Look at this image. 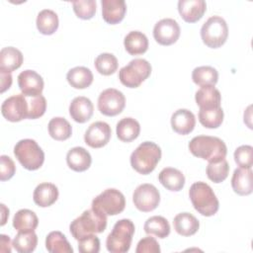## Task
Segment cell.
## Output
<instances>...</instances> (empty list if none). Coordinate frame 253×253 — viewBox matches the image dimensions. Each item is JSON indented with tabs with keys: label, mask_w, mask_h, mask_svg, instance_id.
<instances>
[{
	"label": "cell",
	"mask_w": 253,
	"mask_h": 253,
	"mask_svg": "<svg viewBox=\"0 0 253 253\" xmlns=\"http://www.w3.org/2000/svg\"><path fill=\"white\" fill-rule=\"evenodd\" d=\"M134 224L128 218L118 220L106 240L109 252L126 253L129 250L132 236L134 234Z\"/></svg>",
	"instance_id": "cell-5"
},
{
	"label": "cell",
	"mask_w": 253,
	"mask_h": 253,
	"mask_svg": "<svg viewBox=\"0 0 253 253\" xmlns=\"http://www.w3.org/2000/svg\"><path fill=\"white\" fill-rule=\"evenodd\" d=\"M135 252L136 253H159L160 246L154 237L146 236L138 241Z\"/></svg>",
	"instance_id": "cell-44"
},
{
	"label": "cell",
	"mask_w": 253,
	"mask_h": 253,
	"mask_svg": "<svg viewBox=\"0 0 253 253\" xmlns=\"http://www.w3.org/2000/svg\"><path fill=\"white\" fill-rule=\"evenodd\" d=\"M195 100L200 109L216 108L220 107L221 95L214 86H202L196 92Z\"/></svg>",
	"instance_id": "cell-23"
},
{
	"label": "cell",
	"mask_w": 253,
	"mask_h": 253,
	"mask_svg": "<svg viewBox=\"0 0 253 253\" xmlns=\"http://www.w3.org/2000/svg\"><path fill=\"white\" fill-rule=\"evenodd\" d=\"M29 111H28V119L35 120L42 117L46 110V100L42 95L39 96H26Z\"/></svg>",
	"instance_id": "cell-40"
},
{
	"label": "cell",
	"mask_w": 253,
	"mask_h": 253,
	"mask_svg": "<svg viewBox=\"0 0 253 253\" xmlns=\"http://www.w3.org/2000/svg\"><path fill=\"white\" fill-rule=\"evenodd\" d=\"M124 45L129 54L138 55L147 50L148 40L143 33L139 31H131L125 37Z\"/></svg>",
	"instance_id": "cell-27"
},
{
	"label": "cell",
	"mask_w": 253,
	"mask_h": 253,
	"mask_svg": "<svg viewBox=\"0 0 253 253\" xmlns=\"http://www.w3.org/2000/svg\"><path fill=\"white\" fill-rule=\"evenodd\" d=\"M102 17L111 25L120 23L126 15V5L124 0H102Z\"/></svg>",
	"instance_id": "cell-18"
},
{
	"label": "cell",
	"mask_w": 253,
	"mask_h": 253,
	"mask_svg": "<svg viewBox=\"0 0 253 253\" xmlns=\"http://www.w3.org/2000/svg\"><path fill=\"white\" fill-rule=\"evenodd\" d=\"M189 197L195 210L202 215L211 216L218 211V200L211 186L205 182L199 181L192 184Z\"/></svg>",
	"instance_id": "cell-3"
},
{
	"label": "cell",
	"mask_w": 253,
	"mask_h": 253,
	"mask_svg": "<svg viewBox=\"0 0 253 253\" xmlns=\"http://www.w3.org/2000/svg\"><path fill=\"white\" fill-rule=\"evenodd\" d=\"M132 202L138 211L148 212L158 207L160 203V193L152 184H141L134 190Z\"/></svg>",
	"instance_id": "cell-10"
},
{
	"label": "cell",
	"mask_w": 253,
	"mask_h": 253,
	"mask_svg": "<svg viewBox=\"0 0 253 253\" xmlns=\"http://www.w3.org/2000/svg\"><path fill=\"white\" fill-rule=\"evenodd\" d=\"M160 158V147L152 141H144L131 153L130 165L139 174L147 175L155 169Z\"/></svg>",
	"instance_id": "cell-4"
},
{
	"label": "cell",
	"mask_w": 253,
	"mask_h": 253,
	"mask_svg": "<svg viewBox=\"0 0 253 253\" xmlns=\"http://www.w3.org/2000/svg\"><path fill=\"white\" fill-rule=\"evenodd\" d=\"M80 253H98L100 251V239L95 234H88L78 239Z\"/></svg>",
	"instance_id": "cell-43"
},
{
	"label": "cell",
	"mask_w": 253,
	"mask_h": 253,
	"mask_svg": "<svg viewBox=\"0 0 253 253\" xmlns=\"http://www.w3.org/2000/svg\"><path fill=\"white\" fill-rule=\"evenodd\" d=\"M196 125L194 114L187 109H179L171 117V126L179 134L185 135L193 131Z\"/></svg>",
	"instance_id": "cell-19"
},
{
	"label": "cell",
	"mask_w": 253,
	"mask_h": 253,
	"mask_svg": "<svg viewBox=\"0 0 253 253\" xmlns=\"http://www.w3.org/2000/svg\"><path fill=\"white\" fill-rule=\"evenodd\" d=\"M48 133L55 140H65L71 136L72 127L68 121L61 117L52 118L48 123Z\"/></svg>",
	"instance_id": "cell-36"
},
{
	"label": "cell",
	"mask_w": 253,
	"mask_h": 253,
	"mask_svg": "<svg viewBox=\"0 0 253 253\" xmlns=\"http://www.w3.org/2000/svg\"><path fill=\"white\" fill-rule=\"evenodd\" d=\"M38 244V236L35 230L18 231L12 241V246L19 253L33 252Z\"/></svg>",
	"instance_id": "cell-32"
},
{
	"label": "cell",
	"mask_w": 253,
	"mask_h": 253,
	"mask_svg": "<svg viewBox=\"0 0 253 253\" xmlns=\"http://www.w3.org/2000/svg\"><path fill=\"white\" fill-rule=\"evenodd\" d=\"M0 244H1V248L0 250L2 252H11V240L10 237L5 235V234H1L0 235Z\"/></svg>",
	"instance_id": "cell-47"
},
{
	"label": "cell",
	"mask_w": 253,
	"mask_h": 253,
	"mask_svg": "<svg viewBox=\"0 0 253 253\" xmlns=\"http://www.w3.org/2000/svg\"><path fill=\"white\" fill-rule=\"evenodd\" d=\"M45 248L50 253H72L73 248L60 231H51L45 238Z\"/></svg>",
	"instance_id": "cell-33"
},
{
	"label": "cell",
	"mask_w": 253,
	"mask_h": 253,
	"mask_svg": "<svg viewBox=\"0 0 253 253\" xmlns=\"http://www.w3.org/2000/svg\"><path fill=\"white\" fill-rule=\"evenodd\" d=\"M95 67L100 74L111 75L115 73L118 69V59L117 57L109 52H104L99 54L95 59Z\"/></svg>",
	"instance_id": "cell-38"
},
{
	"label": "cell",
	"mask_w": 253,
	"mask_h": 253,
	"mask_svg": "<svg viewBox=\"0 0 253 253\" xmlns=\"http://www.w3.org/2000/svg\"><path fill=\"white\" fill-rule=\"evenodd\" d=\"M91 207L106 215H116L125 210L126 199L122 192L117 189L110 188L106 189L94 198Z\"/></svg>",
	"instance_id": "cell-9"
},
{
	"label": "cell",
	"mask_w": 253,
	"mask_h": 253,
	"mask_svg": "<svg viewBox=\"0 0 253 253\" xmlns=\"http://www.w3.org/2000/svg\"><path fill=\"white\" fill-rule=\"evenodd\" d=\"M207 10V4L204 0H180L178 2V11L182 19L187 23L199 21Z\"/></svg>",
	"instance_id": "cell-16"
},
{
	"label": "cell",
	"mask_w": 253,
	"mask_h": 253,
	"mask_svg": "<svg viewBox=\"0 0 253 253\" xmlns=\"http://www.w3.org/2000/svg\"><path fill=\"white\" fill-rule=\"evenodd\" d=\"M111 126L105 122H95L89 126L84 134V141L92 148L105 146L111 138Z\"/></svg>",
	"instance_id": "cell-14"
},
{
	"label": "cell",
	"mask_w": 253,
	"mask_h": 253,
	"mask_svg": "<svg viewBox=\"0 0 253 253\" xmlns=\"http://www.w3.org/2000/svg\"><path fill=\"white\" fill-rule=\"evenodd\" d=\"M22 52L13 46L3 47L0 51V69L12 72L18 69L23 63Z\"/></svg>",
	"instance_id": "cell-29"
},
{
	"label": "cell",
	"mask_w": 253,
	"mask_h": 253,
	"mask_svg": "<svg viewBox=\"0 0 253 253\" xmlns=\"http://www.w3.org/2000/svg\"><path fill=\"white\" fill-rule=\"evenodd\" d=\"M39 224L37 214L28 209L19 210L13 218V226L17 231L35 230Z\"/></svg>",
	"instance_id": "cell-30"
},
{
	"label": "cell",
	"mask_w": 253,
	"mask_h": 253,
	"mask_svg": "<svg viewBox=\"0 0 253 253\" xmlns=\"http://www.w3.org/2000/svg\"><path fill=\"white\" fill-rule=\"evenodd\" d=\"M66 79L71 87L75 89H85L92 84L94 77L89 68L85 66H76L67 72Z\"/></svg>",
	"instance_id": "cell-28"
},
{
	"label": "cell",
	"mask_w": 253,
	"mask_h": 253,
	"mask_svg": "<svg viewBox=\"0 0 253 253\" xmlns=\"http://www.w3.org/2000/svg\"><path fill=\"white\" fill-rule=\"evenodd\" d=\"M151 73L150 63L143 58H134L119 71V79L128 88L138 87Z\"/></svg>",
	"instance_id": "cell-8"
},
{
	"label": "cell",
	"mask_w": 253,
	"mask_h": 253,
	"mask_svg": "<svg viewBox=\"0 0 253 253\" xmlns=\"http://www.w3.org/2000/svg\"><path fill=\"white\" fill-rule=\"evenodd\" d=\"M180 26L176 20L165 18L158 21L153 28L154 40L161 45H170L180 37Z\"/></svg>",
	"instance_id": "cell-13"
},
{
	"label": "cell",
	"mask_w": 253,
	"mask_h": 253,
	"mask_svg": "<svg viewBox=\"0 0 253 253\" xmlns=\"http://www.w3.org/2000/svg\"><path fill=\"white\" fill-rule=\"evenodd\" d=\"M19 88L25 96H39L43 90L42 77L34 70H24L18 75Z\"/></svg>",
	"instance_id": "cell-15"
},
{
	"label": "cell",
	"mask_w": 253,
	"mask_h": 253,
	"mask_svg": "<svg viewBox=\"0 0 253 253\" xmlns=\"http://www.w3.org/2000/svg\"><path fill=\"white\" fill-rule=\"evenodd\" d=\"M14 154L27 170H37L44 161V152L36 140L25 138L19 140L14 147Z\"/></svg>",
	"instance_id": "cell-6"
},
{
	"label": "cell",
	"mask_w": 253,
	"mask_h": 253,
	"mask_svg": "<svg viewBox=\"0 0 253 253\" xmlns=\"http://www.w3.org/2000/svg\"><path fill=\"white\" fill-rule=\"evenodd\" d=\"M116 131L120 140L124 142H130L139 135L140 126L135 119L127 117L118 122Z\"/></svg>",
	"instance_id": "cell-26"
},
{
	"label": "cell",
	"mask_w": 253,
	"mask_h": 253,
	"mask_svg": "<svg viewBox=\"0 0 253 253\" xmlns=\"http://www.w3.org/2000/svg\"><path fill=\"white\" fill-rule=\"evenodd\" d=\"M158 180L163 187L172 192L182 190L185 185V176L183 173L180 170L172 167L162 169L158 175Z\"/></svg>",
	"instance_id": "cell-24"
},
{
	"label": "cell",
	"mask_w": 253,
	"mask_h": 253,
	"mask_svg": "<svg viewBox=\"0 0 253 253\" xmlns=\"http://www.w3.org/2000/svg\"><path fill=\"white\" fill-rule=\"evenodd\" d=\"M36 24L41 34L52 35L58 28V16L50 9H43L38 14Z\"/></svg>",
	"instance_id": "cell-31"
},
{
	"label": "cell",
	"mask_w": 253,
	"mask_h": 253,
	"mask_svg": "<svg viewBox=\"0 0 253 253\" xmlns=\"http://www.w3.org/2000/svg\"><path fill=\"white\" fill-rule=\"evenodd\" d=\"M173 225L178 234L182 236H191L198 231L200 222L192 213L180 212L174 217Z\"/></svg>",
	"instance_id": "cell-25"
},
{
	"label": "cell",
	"mask_w": 253,
	"mask_h": 253,
	"mask_svg": "<svg viewBox=\"0 0 253 253\" xmlns=\"http://www.w3.org/2000/svg\"><path fill=\"white\" fill-rule=\"evenodd\" d=\"M29 106L24 94H17L7 98L1 105V113L9 122H20L28 119Z\"/></svg>",
	"instance_id": "cell-12"
},
{
	"label": "cell",
	"mask_w": 253,
	"mask_h": 253,
	"mask_svg": "<svg viewBox=\"0 0 253 253\" xmlns=\"http://www.w3.org/2000/svg\"><path fill=\"white\" fill-rule=\"evenodd\" d=\"M107 227V215L94 209L86 210L82 214L71 221L69 230L72 236L78 240L88 234L103 232Z\"/></svg>",
	"instance_id": "cell-2"
},
{
	"label": "cell",
	"mask_w": 253,
	"mask_h": 253,
	"mask_svg": "<svg viewBox=\"0 0 253 253\" xmlns=\"http://www.w3.org/2000/svg\"><path fill=\"white\" fill-rule=\"evenodd\" d=\"M1 212H2V221H1V225H4L6 223V219L7 216H9V210L5 207L4 204H1Z\"/></svg>",
	"instance_id": "cell-48"
},
{
	"label": "cell",
	"mask_w": 253,
	"mask_h": 253,
	"mask_svg": "<svg viewBox=\"0 0 253 253\" xmlns=\"http://www.w3.org/2000/svg\"><path fill=\"white\" fill-rule=\"evenodd\" d=\"M207 176L213 183H221L223 182L229 172L228 162L224 159L217 162H211L207 166Z\"/></svg>",
	"instance_id": "cell-39"
},
{
	"label": "cell",
	"mask_w": 253,
	"mask_h": 253,
	"mask_svg": "<svg viewBox=\"0 0 253 253\" xmlns=\"http://www.w3.org/2000/svg\"><path fill=\"white\" fill-rule=\"evenodd\" d=\"M199 121L207 128H216L223 122V111L221 107L200 109Z\"/></svg>",
	"instance_id": "cell-37"
},
{
	"label": "cell",
	"mask_w": 253,
	"mask_h": 253,
	"mask_svg": "<svg viewBox=\"0 0 253 253\" xmlns=\"http://www.w3.org/2000/svg\"><path fill=\"white\" fill-rule=\"evenodd\" d=\"M94 106L91 100L84 96L75 97L69 105V115L77 123L83 124L89 121L93 115Z\"/></svg>",
	"instance_id": "cell-17"
},
{
	"label": "cell",
	"mask_w": 253,
	"mask_h": 253,
	"mask_svg": "<svg viewBox=\"0 0 253 253\" xmlns=\"http://www.w3.org/2000/svg\"><path fill=\"white\" fill-rule=\"evenodd\" d=\"M253 172L250 169L245 168H236L233 172L231 178V187L233 191L240 196L250 195L253 191V182H252Z\"/></svg>",
	"instance_id": "cell-20"
},
{
	"label": "cell",
	"mask_w": 253,
	"mask_h": 253,
	"mask_svg": "<svg viewBox=\"0 0 253 253\" xmlns=\"http://www.w3.org/2000/svg\"><path fill=\"white\" fill-rule=\"evenodd\" d=\"M0 83H1L0 92L4 93L12 85V75H11V72L4 71V70L0 69Z\"/></svg>",
	"instance_id": "cell-46"
},
{
	"label": "cell",
	"mask_w": 253,
	"mask_h": 253,
	"mask_svg": "<svg viewBox=\"0 0 253 253\" xmlns=\"http://www.w3.org/2000/svg\"><path fill=\"white\" fill-rule=\"evenodd\" d=\"M253 147L251 145H241L234 151V160L240 168L250 169L253 164Z\"/></svg>",
	"instance_id": "cell-42"
},
{
	"label": "cell",
	"mask_w": 253,
	"mask_h": 253,
	"mask_svg": "<svg viewBox=\"0 0 253 253\" xmlns=\"http://www.w3.org/2000/svg\"><path fill=\"white\" fill-rule=\"evenodd\" d=\"M58 198V189L52 183H41L34 191L33 199L36 205L42 208L51 206Z\"/></svg>",
	"instance_id": "cell-22"
},
{
	"label": "cell",
	"mask_w": 253,
	"mask_h": 253,
	"mask_svg": "<svg viewBox=\"0 0 253 253\" xmlns=\"http://www.w3.org/2000/svg\"><path fill=\"white\" fill-rule=\"evenodd\" d=\"M190 152L199 158L211 162H217L225 158L227 147L223 140L216 136L198 135L189 142Z\"/></svg>",
	"instance_id": "cell-1"
},
{
	"label": "cell",
	"mask_w": 253,
	"mask_h": 253,
	"mask_svg": "<svg viewBox=\"0 0 253 253\" xmlns=\"http://www.w3.org/2000/svg\"><path fill=\"white\" fill-rule=\"evenodd\" d=\"M66 162L68 167L73 171L83 172L90 167L92 163V157L84 147L76 146L67 152Z\"/></svg>",
	"instance_id": "cell-21"
},
{
	"label": "cell",
	"mask_w": 253,
	"mask_h": 253,
	"mask_svg": "<svg viewBox=\"0 0 253 253\" xmlns=\"http://www.w3.org/2000/svg\"><path fill=\"white\" fill-rule=\"evenodd\" d=\"M201 37L206 45L211 48L221 46L227 40L228 27L219 16L210 17L201 28Z\"/></svg>",
	"instance_id": "cell-7"
},
{
	"label": "cell",
	"mask_w": 253,
	"mask_h": 253,
	"mask_svg": "<svg viewBox=\"0 0 253 253\" xmlns=\"http://www.w3.org/2000/svg\"><path fill=\"white\" fill-rule=\"evenodd\" d=\"M16 172L14 161L7 155L0 156V180L6 181L11 179Z\"/></svg>",
	"instance_id": "cell-45"
},
{
	"label": "cell",
	"mask_w": 253,
	"mask_h": 253,
	"mask_svg": "<svg viewBox=\"0 0 253 253\" xmlns=\"http://www.w3.org/2000/svg\"><path fill=\"white\" fill-rule=\"evenodd\" d=\"M192 79L195 84L199 86H214L218 80V72L215 68L204 65L196 67L192 72Z\"/></svg>",
	"instance_id": "cell-35"
},
{
	"label": "cell",
	"mask_w": 253,
	"mask_h": 253,
	"mask_svg": "<svg viewBox=\"0 0 253 253\" xmlns=\"http://www.w3.org/2000/svg\"><path fill=\"white\" fill-rule=\"evenodd\" d=\"M125 106V95L115 88H108L99 95L98 109L100 113L105 116H117L123 112Z\"/></svg>",
	"instance_id": "cell-11"
},
{
	"label": "cell",
	"mask_w": 253,
	"mask_h": 253,
	"mask_svg": "<svg viewBox=\"0 0 253 253\" xmlns=\"http://www.w3.org/2000/svg\"><path fill=\"white\" fill-rule=\"evenodd\" d=\"M72 6L76 16L83 20L91 19L96 13L95 0H76L72 2Z\"/></svg>",
	"instance_id": "cell-41"
},
{
	"label": "cell",
	"mask_w": 253,
	"mask_h": 253,
	"mask_svg": "<svg viewBox=\"0 0 253 253\" xmlns=\"http://www.w3.org/2000/svg\"><path fill=\"white\" fill-rule=\"evenodd\" d=\"M144 231L147 234H154L158 238H166L170 234V225L168 220L161 215H153L146 219Z\"/></svg>",
	"instance_id": "cell-34"
}]
</instances>
